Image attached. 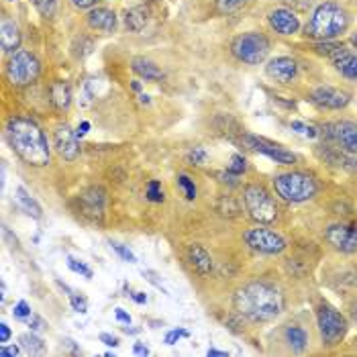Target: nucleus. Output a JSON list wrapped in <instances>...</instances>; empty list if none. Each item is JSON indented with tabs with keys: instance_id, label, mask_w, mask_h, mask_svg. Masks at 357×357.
<instances>
[{
	"instance_id": "29",
	"label": "nucleus",
	"mask_w": 357,
	"mask_h": 357,
	"mask_svg": "<svg viewBox=\"0 0 357 357\" xmlns=\"http://www.w3.org/2000/svg\"><path fill=\"white\" fill-rule=\"evenodd\" d=\"M19 341H21V347L25 349V351H29V354H44L45 351V343L44 339L39 337V333H25V335H21L19 337Z\"/></svg>"
},
{
	"instance_id": "17",
	"label": "nucleus",
	"mask_w": 357,
	"mask_h": 357,
	"mask_svg": "<svg viewBox=\"0 0 357 357\" xmlns=\"http://www.w3.org/2000/svg\"><path fill=\"white\" fill-rule=\"evenodd\" d=\"M298 61L290 55H276L266 64L268 78L278 84H292L298 78Z\"/></svg>"
},
{
	"instance_id": "57",
	"label": "nucleus",
	"mask_w": 357,
	"mask_h": 357,
	"mask_svg": "<svg viewBox=\"0 0 357 357\" xmlns=\"http://www.w3.org/2000/svg\"><path fill=\"white\" fill-rule=\"evenodd\" d=\"M0 290H2V294H0V302L4 305V300H6V286H4V282L0 284Z\"/></svg>"
},
{
	"instance_id": "31",
	"label": "nucleus",
	"mask_w": 357,
	"mask_h": 357,
	"mask_svg": "<svg viewBox=\"0 0 357 357\" xmlns=\"http://www.w3.org/2000/svg\"><path fill=\"white\" fill-rule=\"evenodd\" d=\"M72 55L76 57V59H84L86 55L92 53V49H94V41L86 37V35H80V37H76L74 39V44H72Z\"/></svg>"
},
{
	"instance_id": "45",
	"label": "nucleus",
	"mask_w": 357,
	"mask_h": 357,
	"mask_svg": "<svg viewBox=\"0 0 357 357\" xmlns=\"http://www.w3.org/2000/svg\"><path fill=\"white\" fill-rule=\"evenodd\" d=\"M217 178L221 184H226V186H239V176H235V174H231V172H219L217 174Z\"/></svg>"
},
{
	"instance_id": "38",
	"label": "nucleus",
	"mask_w": 357,
	"mask_h": 357,
	"mask_svg": "<svg viewBox=\"0 0 357 357\" xmlns=\"http://www.w3.org/2000/svg\"><path fill=\"white\" fill-rule=\"evenodd\" d=\"M290 127H292V131H296V133L302 135V137H309V139H316V137H318V127L307 125V123H302V121H292Z\"/></svg>"
},
{
	"instance_id": "52",
	"label": "nucleus",
	"mask_w": 357,
	"mask_h": 357,
	"mask_svg": "<svg viewBox=\"0 0 357 357\" xmlns=\"http://www.w3.org/2000/svg\"><path fill=\"white\" fill-rule=\"evenodd\" d=\"M90 131V123L88 121H84V123H80V127L76 129V135H78V139H82L84 135Z\"/></svg>"
},
{
	"instance_id": "2",
	"label": "nucleus",
	"mask_w": 357,
	"mask_h": 357,
	"mask_svg": "<svg viewBox=\"0 0 357 357\" xmlns=\"http://www.w3.org/2000/svg\"><path fill=\"white\" fill-rule=\"evenodd\" d=\"M6 141L15 155L31 168H45L51 160V145L41 125L25 115H15L6 123Z\"/></svg>"
},
{
	"instance_id": "18",
	"label": "nucleus",
	"mask_w": 357,
	"mask_h": 357,
	"mask_svg": "<svg viewBox=\"0 0 357 357\" xmlns=\"http://www.w3.org/2000/svg\"><path fill=\"white\" fill-rule=\"evenodd\" d=\"M86 25L92 31L102 35H113L119 27V17L113 8L106 6H94L86 12Z\"/></svg>"
},
{
	"instance_id": "47",
	"label": "nucleus",
	"mask_w": 357,
	"mask_h": 357,
	"mask_svg": "<svg viewBox=\"0 0 357 357\" xmlns=\"http://www.w3.org/2000/svg\"><path fill=\"white\" fill-rule=\"evenodd\" d=\"M10 337H12V331H10V327L2 320V322H0V343L6 345V343L10 341Z\"/></svg>"
},
{
	"instance_id": "40",
	"label": "nucleus",
	"mask_w": 357,
	"mask_h": 357,
	"mask_svg": "<svg viewBox=\"0 0 357 357\" xmlns=\"http://www.w3.org/2000/svg\"><path fill=\"white\" fill-rule=\"evenodd\" d=\"M108 245H110V249H113V251H115L123 262H129V264H135V262H137L135 253L129 249V247H125V245H121V243H113V241H110Z\"/></svg>"
},
{
	"instance_id": "13",
	"label": "nucleus",
	"mask_w": 357,
	"mask_h": 357,
	"mask_svg": "<svg viewBox=\"0 0 357 357\" xmlns=\"http://www.w3.org/2000/svg\"><path fill=\"white\" fill-rule=\"evenodd\" d=\"M325 241L335 251L357 253V224L335 223L325 229Z\"/></svg>"
},
{
	"instance_id": "49",
	"label": "nucleus",
	"mask_w": 357,
	"mask_h": 357,
	"mask_svg": "<svg viewBox=\"0 0 357 357\" xmlns=\"http://www.w3.org/2000/svg\"><path fill=\"white\" fill-rule=\"evenodd\" d=\"M115 316H117V320H119V322H123V325H131V314L127 313L125 309H115Z\"/></svg>"
},
{
	"instance_id": "48",
	"label": "nucleus",
	"mask_w": 357,
	"mask_h": 357,
	"mask_svg": "<svg viewBox=\"0 0 357 357\" xmlns=\"http://www.w3.org/2000/svg\"><path fill=\"white\" fill-rule=\"evenodd\" d=\"M100 341H102L104 345H108V347H119V345H121L119 337H113L110 333H100Z\"/></svg>"
},
{
	"instance_id": "22",
	"label": "nucleus",
	"mask_w": 357,
	"mask_h": 357,
	"mask_svg": "<svg viewBox=\"0 0 357 357\" xmlns=\"http://www.w3.org/2000/svg\"><path fill=\"white\" fill-rule=\"evenodd\" d=\"M131 70H133L135 76H139L145 82H160L164 78L162 68L155 61L147 59V57H133L131 59Z\"/></svg>"
},
{
	"instance_id": "7",
	"label": "nucleus",
	"mask_w": 357,
	"mask_h": 357,
	"mask_svg": "<svg viewBox=\"0 0 357 357\" xmlns=\"http://www.w3.org/2000/svg\"><path fill=\"white\" fill-rule=\"evenodd\" d=\"M41 76V61L33 51L19 49L6 61V80L15 88H27Z\"/></svg>"
},
{
	"instance_id": "60",
	"label": "nucleus",
	"mask_w": 357,
	"mask_h": 357,
	"mask_svg": "<svg viewBox=\"0 0 357 357\" xmlns=\"http://www.w3.org/2000/svg\"><path fill=\"white\" fill-rule=\"evenodd\" d=\"M123 331H125V333H131V335H135V333H139V329H129V327H125Z\"/></svg>"
},
{
	"instance_id": "61",
	"label": "nucleus",
	"mask_w": 357,
	"mask_h": 357,
	"mask_svg": "<svg viewBox=\"0 0 357 357\" xmlns=\"http://www.w3.org/2000/svg\"><path fill=\"white\" fill-rule=\"evenodd\" d=\"M351 45H354V47H356V49H357V33H356V35H354V37H351Z\"/></svg>"
},
{
	"instance_id": "10",
	"label": "nucleus",
	"mask_w": 357,
	"mask_h": 357,
	"mask_svg": "<svg viewBox=\"0 0 357 357\" xmlns=\"http://www.w3.org/2000/svg\"><path fill=\"white\" fill-rule=\"evenodd\" d=\"M318 137L325 143L339 147L341 151L357 155V123L356 121H327L318 125Z\"/></svg>"
},
{
	"instance_id": "43",
	"label": "nucleus",
	"mask_w": 357,
	"mask_h": 357,
	"mask_svg": "<svg viewBox=\"0 0 357 357\" xmlns=\"http://www.w3.org/2000/svg\"><path fill=\"white\" fill-rule=\"evenodd\" d=\"M27 322H29V327H31V331H33V333H44V331H47V327H49L44 318L35 313L31 314V318H29Z\"/></svg>"
},
{
	"instance_id": "46",
	"label": "nucleus",
	"mask_w": 357,
	"mask_h": 357,
	"mask_svg": "<svg viewBox=\"0 0 357 357\" xmlns=\"http://www.w3.org/2000/svg\"><path fill=\"white\" fill-rule=\"evenodd\" d=\"M70 2H72V6L78 8V10H90V8L96 6L98 0H70Z\"/></svg>"
},
{
	"instance_id": "21",
	"label": "nucleus",
	"mask_w": 357,
	"mask_h": 357,
	"mask_svg": "<svg viewBox=\"0 0 357 357\" xmlns=\"http://www.w3.org/2000/svg\"><path fill=\"white\" fill-rule=\"evenodd\" d=\"M186 260H188V264L192 266V269H194L196 273H200V276H211L213 269H215V260H213V255H211L209 249L202 247L200 243L188 245V249H186Z\"/></svg>"
},
{
	"instance_id": "42",
	"label": "nucleus",
	"mask_w": 357,
	"mask_h": 357,
	"mask_svg": "<svg viewBox=\"0 0 357 357\" xmlns=\"http://www.w3.org/2000/svg\"><path fill=\"white\" fill-rule=\"evenodd\" d=\"M70 305H72V309H74L76 313H88V300H86V296H82V294H74V292H72V294H70Z\"/></svg>"
},
{
	"instance_id": "8",
	"label": "nucleus",
	"mask_w": 357,
	"mask_h": 357,
	"mask_svg": "<svg viewBox=\"0 0 357 357\" xmlns=\"http://www.w3.org/2000/svg\"><path fill=\"white\" fill-rule=\"evenodd\" d=\"M271 44L269 39L260 31H245L239 33L231 41V53L237 61L247 66H260L268 59Z\"/></svg>"
},
{
	"instance_id": "3",
	"label": "nucleus",
	"mask_w": 357,
	"mask_h": 357,
	"mask_svg": "<svg viewBox=\"0 0 357 357\" xmlns=\"http://www.w3.org/2000/svg\"><path fill=\"white\" fill-rule=\"evenodd\" d=\"M349 25H351L349 12L341 4L327 0L314 6L302 31H305V37L313 39L314 44L335 41L349 29Z\"/></svg>"
},
{
	"instance_id": "34",
	"label": "nucleus",
	"mask_w": 357,
	"mask_h": 357,
	"mask_svg": "<svg viewBox=\"0 0 357 357\" xmlns=\"http://www.w3.org/2000/svg\"><path fill=\"white\" fill-rule=\"evenodd\" d=\"M226 172H231V174H235V176H243L245 172H247V160L241 155V153H235L233 157H231V162L226 164Z\"/></svg>"
},
{
	"instance_id": "26",
	"label": "nucleus",
	"mask_w": 357,
	"mask_h": 357,
	"mask_svg": "<svg viewBox=\"0 0 357 357\" xmlns=\"http://www.w3.org/2000/svg\"><path fill=\"white\" fill-rule=\"evenodd\" d=\"M333 66H335V70H337L343 78H347V80H357V53H351V51L347 49L343 55H339V57L333 61Z\"/></svg>"
},
{
	"instance_id": "36",
	"label": "nucleus",
	"mask_w": 357,
	"mask_h": 357,
	"mask_svg": "<svg viewBox=\"0 0 357 357\" xmlns=\"http://www.w3.org/2000/svg\"><path fill=\"white\" fill-rule=\"evenodd\" d=\"M178 186L184 190V196H186V200H194L196 198V184H194V180L190 178V176H186V174H180L178 176Z\"/></svg>"
},
{
	"instance_id": "4",
	"label": "nucleus",
	"mask_w": 357,
	"mask_h": 357,
	"mask_svg": "<svg viewBox=\"0 0 357 357\" xmlns=\"http://www.w3.org/2000/svg\"><path fill=\"white\" fill-rule=\"evenodd\" d=\"M273 192L288 204H302L313 200L318 194V180L311 172L305 170H290L282 172L271 180Z\"/></svg>"
},
{
	"instance_id": "54",
	"label": "nucleus",
	"mask_w": 357,
	"mask_h": 357,
	"mask_svg": "<svg viewBox=\"0 0 357 357\" xmlns=\"http://www.w3.org/2000/svg\"><path fill=\"white\" fill-rule=\"evenodd\" d=\"M206 356L209 357H226L229 354H226V351H219V349H213V347H211V349L206 351Z\"/></svg>"
},
{
	"instance_id": "19",
	"label": "nucleus",
	"mask_w": 357,
	"mask_h": 357,
	"mask_svg": "<svg viewBox=\"0 0 357 357\" xmlns=\"http://www.w3.org/2000/svg\"><path fill=\"white\" fill-rule=\"evenodd\" d=\"M80 204L86 217L100 221L104 213V204H106V190L102 186H90L80 194Z\"/></svg>"
},
{
	"instance_id": "23",
	"label": "nucleus",
	"mask_w": 357,
	"mask_h": 357,
	"mask_svg": "<svg viewBox=\"0 0 357 357\" xmlns=\"http://www.w3.org/2000/svg\"><path fill=\"white\" fill-rule=\"evenodd\" d=\"M74 94H72V86L66 80H55L49 86V102L57 108V110H68L72 106Z\"/></svg>"
},
{
	"instance_id": "44",
	"label": "nucleus",
	"mask_w": 357,
	"mask_h": 357,
	"mask_svg": "<svg viewBox=\"0 0 357 357\" xmlns=\"http://www.w3.org/2000/svg\"><path fill=\"white\" fill-rule=\"evenodd\" d=\"M182 337H190V333L186 329H174L166 335V345H176Z\"/></svg>"
},
{
	"instance_id": "5",
	"label": "nucleus",
	"mask_w": 357,
	"mask_h": 357,
	"mask_svg": "<svg viewBox=\"0 0 357 357\" xmlns=\"http://www.w3.org/2000/svg\"><path fill=\"white\" fill-rule=\"evenodd\" d=\"M243 206L253 223L271 224L278 219L276 198L264 184H247L243 188Z\"/></svg>"
},
{
	"instance_id": "30",
	"label": "nucleus",
	"mask_w": 357,
	"mask_h": 357,
	"mask_svg": "<svg viewBox=\"0 0 357 357\" xmlns=\"http://www.w3.org/2000/svg\"><path fill=\"white\" fill-rule=\"evenodd\" d=\"M217 213H221L223 217H239L241 215V204L233 198V196H221L217 202Z\"/></svg>"
},
{
	"instance_id": "33",
	"label": "nucleus",
	"mask_w": 357,
	"mask_h": 357,
	"mask_svg": "<svg viewBox=\"0 0 357 357\" xmlns=\"http://www.w3.org/2000/svg\"><path fill=\"white\" fill-rule=\"evenodd\" d=\"M249 0H215V8L219 15H231L237 12L241 6H245Z\"/></svg>"
},
{
	"instance_id": "6",
	"label": "nucleus",
	"mask_w": 357,
	"mask_h": 357,
	"mask_svg": "<svg viewBox=\"0 0 357 357\" xmlns=\"http://www.w3.org/2000/svg\"><path fill=\"white\" fill-rule=\"evenodd\" d=\"M316 329H318V335H320V341L325 347H335L339 345L347 333H349V320L347 316L337 311L335 307L327 305V302H320L316 307Z\"/></svg>"
},
{
	"instance_id": "20",
	"label": "nucleus",
	"mask_w": 357,
	"mask_h": 357,
	"mask_svg": "<svg viewBox=\"0 0 357 357\" xmlns=\"http://www.w3.org/2000/svg\"><path fill=\"white\" fill-rule=\"evenodd\" d=\"M23 44V31L19 27V23L10 17H2L0 21V47L2 53H17Z\"/></svg>"
},
{
	"instance_id": "35",
	"label": "nucleus",
	"mask_w": 357,
	"mask_h": 357,
	"mask_svg": "<svg viewBox=\"0 0 357 357\" xmlns=\"http://www.w3.org/2000/svg\"><path fill=\"white\" fill-rule=\"evenodd\" d=\"M145 198H147L149 202H164V190H162L160 180H151V182L147 184Z\"/></svg>"
},
{
	"instance_id": "56",
	"label": "nucleus",
	"mask_w": 357,
	"mask_h": 357,
	"mask_svg": "<svg viewBox=\"0 0 357 357\" xmlns=\"http://www.w3.org/2000/svg\"><path fill=\"white\" fill-rule=\"evenodd\" d=\"M2 233H4L6 237H10V231H8V226H2ZM17 245H19V241H17V239H12V245H10V247H17Z\"/></svg>"
},
{
	"instance_id": "41",
	"label": "nucleus",
	"mask_w": 357,
	"mask_h": 357,
	"mask_svg": "<svg viewBox=\"0 0 357 357\" xmlns=\"http://www.w3.org/2000/svg\"><path fill=\"white\" fill-rule=\"evenodd\" d=\"M31 307H29V302L27 300H21V302H17L15 305V309H12V316L17 318V320H29L31 318Z\"/></svg>"
},
{
	"instance_id": "32",
	"label": "nucleus",
	"mask_w": 357,
	"mask_h": 357,
	"mask_svg": "<svg viewBox=\"0 0 357 357\" xmlns=\"http://www.w3.org/2000/svg\"><path fill=\"white\" fill-rule=\"evenodd\" d=\"M31 4L44 19H53L57 12V0H31Z\"/></svg>"
},
{
	"instance_id": "39",
	"label": "nucleus",
	"mask_w": 357,
	"mask_h": 357,
	"mask_svg": "<svg viewBox=\"0 0 357 357\" xmlns=\"http://www.w3.org/2000/svg\"><path fill=\"white\" fill-rule=\"evenodd\" d=\"M68 268L72 269L74 273H80L82 278H86V280H92V276H94V271L84 264V262H80V260H76V258H68Z\"/></svg>"
},
{
	"instance_id": "16",
	"label": "nucleus",
	"mask_w": 357,
	"mask_h": 357,
	"mask_svg": "<svg viewBox=\"0 0 357 357\" xmlns=\"http://www.w3.org/2000/svg\"><path fill=\"white\" fill-rule=\"evenodd\" d=\"M53 147L57 151L59 157H64L66 162H74L80 157L82 147H80V139L76 131L70 125H59L53 131Z\"/></svg>"
},
{
	"instance_id": "24",
	"label": "nucleus",
	"mask_w": 357,
	"mask_h": 357,
	"mask_svg": "<svg viewBox=\"0 0 357 357\" xmlns=\"http://www.w3.org/2000/svg\"><path fill=\"white\" fill-rule=\"evenodd\" d=\"M149 17H151L149 8H147L145 4H137V6L129 8V10L125 12V19H123L125 29H127L129 33H141V31L147 27Z\"/></svg>"
},
{
	"instance_id": "59",
	"label": "nucleus",
	"mask_w": 357,
	"mask_h": 357,
	"mask_svg": "<svg viewBox=\"0 0 357 357\" xmlns=\"http://www.w3.org/2000/svg\"><path fill=\"white\" fill-rule=\"evenodd\" d=\"M351 318H354V322L357 325V305H354V307H351Z\"/></svg>"
},
{
	"instance_id": "14",
	"label": "nucleus",
	"mask_w": 357,
	"mask_h": 357,
	"mask_svg": "<svg viewBox=\"0 0 357 357\" xmlns=\"http://www.w3.org/2000/svg\"><path fill=\"white\" fill-rule=\"evenodd\" d=\"M311 102L320 110H343L351 102V92L335 86H316L311 92Z\"/></svg>"
},
{
	"instance_id": "53",
	"label": "nucleus",
	"mask_w": 357,
	"mask_h": 357,
	"mask_svg": "<svg viewBox=\"0 0 357 357\" xmlns=\"http://www.w3.org/2000/svg\"><path fill=\"white\" fill-rule=\"evenodd\" d=\"M131 298H133L137 305H145L147 302V296L143 292H135V294H131Z\"/></svg>"
},
{
	"instance_id": "15",
	"label": "nucleus",
	"mask_w": 357,
	"mask_h": 357,
	"mask_svg": "<svg viewBox=\"0 0 357 357\" xmlns=\"http://www.w3.org/2000/svg\"><path fill=\"white\" fill-rule=\"evenodd\" d=\"M268 25L273 33L284 35V37H292V35H296L302 29L300 17L292 8H288V6L271 8L268 12Z\"/></svg>"
},
{
	"instance_id": "25",
	"label": "nucleus",
	"mask_w": 357,
	"mask_h": 357,
	"mask_svg": "<svg viewBox=\"0 0 357 357\" xmlns=\"http://www.w3.org/2000/svg\"><path fill=\"white\" fill-rule=\"evenodd\" d=\"M284 339L292 347V351H298V354L305 351L307 345H309V335L300 325H288L284 329Z\"/></svg>"
},
{
	"instance_id": "12",
	"label": "nucleus",
	"mask_w": 357,
	"mask_h": 357,
	"mask_svg": "<svg viewBox=\"0 0 357 357\" xmlns=\"http://www.w3.org/2000/svg\"><path fill=\"white\" fill-rule=\"evenodd\" d=\"M314 155H316L322 164H327V166H331V168H335V170H343V172H347V174L357 176L356 153L341 151L339 147H335V145L322 141L320 145L314 147Z\"/></svg>"
},
{
	"instance_id": "9",
	"label": "nucleus",
	"mask_w": 357,
	"mask_h": 357,
	"mask_svg": "<svg viewBox=\"0 0 357 357\" xmlns=\"http://www.w3.org/2000/svg\"><path fill=\"white\" fill-rule=\"evenodd\" d=\"M245 245L262 255H282L288 249V241L282 233L276 229H269V224H258L247 229L243 233Z\"/></svg>"
},
{
	"instance_id": "11",
	"label": "nucleus",
	"mask_w": 357,
	"mask_h": 357,
	"mask_svg": "<svg viewBox=\"0 0 357 357\" xmlns=\"http://www.w3.org/2000/svg\"><path fill=\"white\" fill-rule=\"evenodd\" d=\"M241 143H243L245 147H249L251 151H258V153L266 155V157H269L271 162H276V164H280V166H294V164L298 162L296 153H292L290 149L282 147L280 143L269 141L266 137L243 133L241 135Z\"/></svg>"
},
{
	"instance_id": "1",
	"label": "nucleus",
	"mask_w": 357,
	"mask_h": 357,
	"mask_svg": "<svg viewBox=\"0 0 357 357\" xmlns=\"http://www.w3.org/2000/svg\"><path fill=\"white\" fill-rule=\"evenodd\" d=\"M233 307L235 313L249 322H271L286 311V298L276 284L253 280L237 288Z\"/></svg>"
},
{
	"instance_id": "50",
	"label": "nucleus",
	"mask_w": 357,
	"mask_h": 357,
	"mask_svg": "<svg viewBox=\"0 0 357 357\" xmlns=\"http://www.w3.org/2000/svg\"><path fill=\"white\" fill-rule=\"evenodd\" d=\"M21 354V349L17 347V345H12V347H8V345H2L0 347V357H17Z\"/></svg>"
},
{
	"instance_id": "51",
	"label": "nucleus",
	"mask_w": 357,
	"mask_h": 357,
	"mask_svg": "<svg viewBox=\"0 0 357 357\" xmlns=\"http://www.w3.org/2000/svg\"><path fill=\"white\" fill-rule=\"evenodd\" d=\"M133 354L135 356H149V347H147V345H143V343H135Z\"/></svg>"
},
{
	"instance_id": "28",
	"label": "nucleus",
	"mask_w": 357,
	"mask_h": 357,
	"mask_svg": "<svg viewBox=\"0 0 357 357\" xmlns=\"http://www.w3.org/2000/svg\"><path fill=\"white\" fill-rule=\"evenodd\" d=\"M314 53L322 55V57H329L331 61H335L339 55H343L347 51L345 44H339V41H318L314 44Z\"/></svg>"
},
{
	"instance_id": "58",
	"label": "nucleus",
	"mask_w": 357,
	"mask_h": 357,
	"mask_svg": "<svg viewBox=\"0 0 357 357\" xmlns=\"http://www.w3.org/2000/svg\"><path fill=\"white\" fill-rule=\"evenodd\" d=\"M131 88L139 94V92H141V82H139V80H133V82H131Z\"/></svg>"
},
{
	"instance_id": "37",
	"label": "nucleus",
	"mask_w": 357,
	"mask_h": 357,
	"mask_svg": "<svg viewBox=\"0 0 357 357\" xmlns=\"http://www.w3.org/2000/svg\"><path fill=\"white\" fill-rule=\"evenodd\" d=\"M188 162H190L192 166H204V164L209 162V151H206L202 145H196V147H192V149H190V153H188Z\"/></svg>"
},
{
	"instance_id": "27",
	"label": "nucleus",
	"mask_w": 357,
	"mask_h": 357,
	"mask_svg": "<svg viewBox=\"0 0 357 357\" xmlns=\"http://www.w3.org/2000/svg\"><path fill=\"white\" fill-rule=\"evenodd\" d=\"M17 202H19V206L29 215V217H33V219H41L44 217V209H41V204L23 188V186H19L17 188Z\"/></svg>"
},
{
	"instance_id": "55",
	"label": "nucleus",
	"mask_w": 357,
	"mask_h": 357,
	"mask_svg": "<svg viewBox=\"0 0 357 357\" xmlns=\"http://www.w3.org/2000/svg\"><path fill=\"white\" fill-rule=\"evenodd\" d=\"M139 102H141V104H145V106H149V104H151V100H149V96H147L145 92H139Z\"/></svg>"
}]
</instances>
